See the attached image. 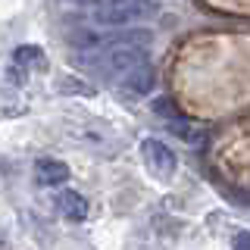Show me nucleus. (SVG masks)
Here are the masks:
<instances>
[{
	"mask_svg": "<svg viewBox=\"0 0 250 250\" xmlns=\"http://www.w3.org/2000/svg\"><path fill=\"white\" fill-rule=\"evenodd\" d=\"M169 131H172L175 138H182L185 144H200V141H203V131H200L194 122L182 119V116H178V119H169Z\"/></svg>",
	"mask_w": 250,
	"mask_h": 250,
	"instance_id": "9",
	"label": "nucleus"
},
{
	"mask_svg": "<svg viewBox=\"0 0 250 250\" xmlns=\"http://www.w3.org/2000/svg\"><path fill=\"white\" fill-rule=\"evenodd\" d=\"M75 3H78V6H100L104 0H75Z\"/></svg>",
	"mask_w": 250,
	"mask_h": 250,
	"instance_id": "12",
	"label": "nucleus"
},
{
	"mask_svg": "<svg viewBox=\"0 0 250 250\" xmlns=\"http://www.w3.org/2000/svg\"><path fill=\"white\" fill-rule=\"evenodd\" d=\"M57 207H60V213L66 219H72V222H82V219L88 216V200H84L78 191H60L57 194Z\"/></svg>",
	"mask_w": 250,
	"mask_h": 250,
	"instance_id": "6",
	"label": "nucleus"
},
{
	"mask_svg": "<svg viewBox=\"0 0 250 250\" xmlns=\"http://www.w3.org/2000/svg\"><path fill=\"white\" fill-rule=\"evenodd\" d=\"M35 178L44 188H60L69 182V166L62 160H53V156H41L35 163Z\"/></svg>",
	"mask_w": 250,
	"mask_h": 250,
	"instance_id": "4",
	"label": "nucleus"
},
{
	"mask_svg": "<svg viewBox=\"0 0 250 250\" xmlns=\"http://www.w3.org/2000/svg\"><path fill=\"white\" fill-rule=\"evenodd\" d=\"M147 62V47H135V44H109L106 50H100L97 60V72L100 75H125L135 66Z\"/></svg>",
	"mask_w": 250,
	"mask_h": 250,
	"instance_id": "1",
	"label": "nucleus"
},
{
	"mask_svg": "<svg viewBox=\"0 0 250 250\" xmlns=\"http://www.w3.org/2000/svg\"><path fill=\"white\" fill-rule=\"evenodd\" d=\"M69 44L78 47L82 53H100L104 50V31H91V28H75L69 35Z\"/></svg>",
	"mask_w": 250,
	"mask_h": 250,
	"instance_id": "8",
	"label": "nucleus"
},
{
	"mask_svg": "<svg viewBox=\"0 0 250 250\" xmlns=\"http://www.w3.org/2000/svg\"><path fill=\"white\" fill-rule=\"evenodd\" d=\"M141 156H144L147 169H150L156 178H172V172H175V153H172L163 141L147 138L144 144H141Z\"/></svg>",
	"mask_w": 250,
	"mask_h": 250,
	"instance_id": "3",
	"label": "nucleus"
},
{
	"mask_svg": "<svg viewBox=\"0 0 250 250\" xmlns=\"http://www.w3.org/2000/svg\"><path fill=\"white\" fill-rule=\"evenodd\" d=\"M13 66H16V69H22V72H28V69H44V50H41V47H35V44H22V47H16V53H13Z\"/></svg>",
	"mask_w": 250,
	"mask_h": 250,
	"instance_id": "7",
	"label": "nucleus"
},
{
	"mask_svg": "<svg viewBox=\"0 0 250 250\" xmlns=\"http://www.w3.org/2000/svg\"><path fill=\"white\" fill-rule=\"evenodd\" d=\"M150 109L156 116H163V119H178V106H172V100L169 97H153V104H150Z\"/></svg>",
	"mask_w": 250,
	"mask_h": 250,
	"instance_id": "10",
	"label": "nucleus"
},
{
	"mask_svg": "<svg viewBox=\"0 0 250 250\" xmlns=\"http://www.w3.org/2000/svg\"><path fill=\"white\" fill-rule=\"evenodd\" d=\"M153 10L156 6L147 3V0H106L104 6H97L94 19H97L100 25H128V22H135V19L150 16Z\"/></svg>",
	"mask_w": 250,
	"mask_h": 250,
	"instance_id": "2",
	"label": "nucleus"
},
{
	"mask_svg": "<svg viewBox=\"0 0 250 250\" xmlns=\"http://www.w3.org/2000/svg\"><path fill=\"white\" fill-rule=\"evenodd\" d=\"M122 82H125V88H128L131 94H150L153 82H156V72H153L150 62H141V66H135L131 72L122 75Z\"/></svg>",
	"mask_w": 250,
	"mask_h": 250,
	"instance_id": "5",
	"label": "nucleus"
},
{
	"mask_svg": "<svg viewBox=\"0 0 250 250\" xmlns=\"http://www.w3.org/2000/svg\"><path fill=\"white\" fill-rule=\"evenodd\" d=\"M234 250H250V231H238L234 234Z\"/></svg>",
	"mask_w": 250,
	"mask_h": 250,
	"instance_id": "11",
	"label": "nucleus"
}]
</instances>
